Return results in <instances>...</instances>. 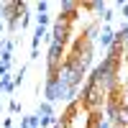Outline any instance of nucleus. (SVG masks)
Here are the masks:
<instances>
[{
	"instance_id": "obj_2",
	"label": "nucleus",
	"mask_w": 128,
	"mask_h": 128,
	"mask_svg": "<svg viewBox=\"0 0 128 128\" xmlns=\"http://www.w3.org/2000/svg\"><path fill=\"white\" fill-rule=\"evenodd\" d=\"M123 8V18H128V5H120Z\"/></svg>"
},
{
	"instance_id": "obj_1",
	"label": "nucleus",
	"mask_w": 128,
	"mask_h": 128,
	"mask_svg": "<svg viewBox=\"0 0 128 128\" xmlns=\"http://www.w3.org/2000/svg\"><path fill=\"white\" fill-rule=\"evenodd\" d=\"M113 41H115V34L110 28H102V34H100V44L102 46H113Z\"/></svg>"
},
{
	"instance_id": "obj_3",
	"label": "nucleus",
	"mask_w": 128,
	"mask_h": 128,
	"mask_svg": "<svg viewBox=\"0 0 128 128\" xmlns=\"http://www.w3.org/2000/svg\"><path fill=\"white\" fill-rule=\"evenodd\" d=\"M0 31H3V20H0Z\"/></svg>"
}]
</instances>
